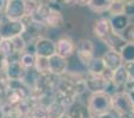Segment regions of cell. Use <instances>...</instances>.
Here are the masks:
<instances>
[{
    "mask_svg": "<svg viewBox=\"0 0 134 118\" xmlns=\"http://www.w3.org/2000/svg\"><path fill=\"white\" fill-rule=\"evenodd\" d=\"M5 17L13 21H21L25 18V0H8Z\"/></svg>",
    "mask_w": 134,
    "mask_h": 118,
    "instance_id": "obj_7",
    "label": "cell"
},
{
    "mask_svg": "<svg viewBox=\"0 0 134 118\" xmlns=\"http://www.w3.org/2000/svg\"><path fill=\"white\" fill-rule=\"evenodd\" d=\"M86 112H87V107L82 103L76 100L71 106L67 107L66 115L69 118H87L86 117Z\"/></svg>",
    "mask_w": 134,
    "mask_h": 118,
    "instance_id": "obj_18",
    "label": "cell"
},
{
    "mask_svg": "<svg viewBox=\"0 0 134 118\" xmlns=\"http://www.w3.org/2000/svg\"><path fill=\"white\" fill-rule=\"evenodd\" d=\"M76 58L83 65V66L87 67L90 65V63L94 59L95 57V45L94 43L91 39H81L80 42L76 44Z\"/></svg>",
    "mask_w": 134,
    "mask_h": 118,
    "instance_id": "obj_4",
    "label": "cell"
},
{
    "mask_svg": "<svg viewBox=\"0 0 134 118\" xmlns=\"http://www.w3.org/2000/svg\"><path fill=\"white\" fill-rule=\"evenodd\" d=\"M34 53L38 57L51 58L55 54V42L46 37L39 38L34 42Z\"/></svg>",
    "mask_w": 134,
    "mask_h": 118,
    "instance_id": "obj_8",
    "label": "cell"
},
{
    "mask_svg": "<svg viewBox=\"0 0 134 118\" xmlns=\"http://www.w3.org/2000/svg\"><path fill=\"white\" fill-rule=\"evenodd\" d=\"M21 21L25 25V32H24L23 35L28 34L32 39H34V42L39 38L44 37V33L47 31V27L45 24L34 20L32 17H25Z\"/></svg>",
    "mask_w": 134,
    "mask_h": 118,
    "instance_id": "obj_5",
    "label": "cell"
},
{
    "mask_svg": "<svg viewBox=\"0 0 134 118\" xmlns=\"http://www.w3.org/2000/svg\"><path fill=\"white\" fill-rule=\"evenodd\" d=\"M92 32L94 34V37H97L99 40L104 42L112 32L111 24H109V19L108 18H99L95 19L93 21V27H92Z\"/></svg>",
    "mask_w": 134,
    "mask_h": 118,
    "instance_id": "obj_12",
    "label": "cell"
},
{
    "mask_svg": "<svg viewBox=\"0 0 134 118\" xmlns=\"http://www.w3.org/2000/svg\"><path fill=\"white\" fill-rule=\"evenodd\" d=\"M124 91H134V79H133V80H130V81H128Z\"/></svg>",
    "mask_w": 134,
    "mask_h": 118,
    "instance_id": "obj_33",
    "label": "cell"
},
{
    "mask_svg": "<svg viewBox=\"0 0 134 118\" xmlns=\"http://www.w3.org/2000/svg\"><path fill=\"white\" fill-rule=\"evenodd\" d=\"M111 100H112V110L118 116H122V115L134 111V105L132 104L130 97H128V95L125 91H118L114 95H112Z\"/></svg>",
    "mask_w": 134,
    "mask_h": 118,
    "instance_id": "obj_3",
    "label": "cell"
},
{
    "mask_svg": "<svg viewBox=\"0 0 134 118\" xmlns=\"http://www.w3.org/2000/svg\"><path fill=\"white\" fill-rule=\"evenodd\" d=\"M28 118H48L47 107L41 104L35 105L28 115Z\"/></svg>",
    "mask_w": 134,
    "mask_h": 118,
    "instance_id": "obj_25",
    "label": "cell"
},
{
    "mask_svg": "<svg viewBox=\"0 0 134 118\" xmlns=\"http://www.w3.org/2000/svg\"><path fill=\"white\" fill-rule=\"evenodd\" d=\"M109 24H111V27L113 30V32L121 34L127 28V26L131 24V21H130V18H127L125 14H118V16H112L109 18Z\"/></svg>",
    "mask_w": 134,
    "mask_h": 118,
    "instance_id": "obj_17",
    "label": "cell"
},
{
    "mask_svg": "<svg viewBox=\"0 0 134 118\" xmlns=\"http://www.w3.org/2000/svg\"><path fill=\"white\" fill-rule=\"evenodd\" d=\"M111 4L112 0H90L87 1V7L95 13H104L108 12Z\"/></svg>",
    "mask_w": 134,
    "mask_h": 118,
    "instance_id": "obj_20",
    "label": "cell"
},
{
    "mask_svg": "<svg viewBox=\"0 0 134 118\" xmlns=\"http://www.w3.org/2000/svg\"><path fill=\"white\" fill-rule=\"evenodd\" d=\"M127 18H134V1H126L125 4V11H124Z\"/></svg>",
    "mask_w": 134,
    "mask_h": 118,
    "instance_id": "obj_30",
    "label": "cell"
},
{
    "mask_svg": "<svg viewBox=\"0 0 134 118\" xmlns=\"http://www.w3.org/2000/svg\"><path fill=\"white\" fill-rule=\"evenodd\" d=\"M1 40H2V38H1V37H0V43H1Z\"/></svg>",
    "mask_w": 134,
    "mask_h": 118,
    "instance_id": "obj_39",
    "label": "cell"
},
{
    "mask_svg": "<svg viewBox=\"0 0 134 118\" xmlns=\"http://www.w3.org/2000/svg\"><path fill=\"white\" fill-rule=\"evenodd\" d=\"M35 58H37V56H35L34 52H24V53L20 54V57H19V61H20V64L28 71V70L34 69Z\"/></svg>",
    "mask_w": 134,
    "mask_h": 118,
    "instance_id": "obj_22",
    "label": "cell"
},
{
    "mask_svg": "<svg viewBox=\"0 0 134 118\" xmlns=\"http://www.w3.org/2000/svg\"><path fill=\"white\" fill-rule=\"evenodd\" d=\"M7 7V1L6 0H0V14H4Z\"/></svg>",
    "mask_w": 134,
    "mask_h": 118,
    "instance_id": "obj_32",
    "label": "cell"
},
{
    "mask_svg": "<svg viewBox=\"0 0 134 118\" xmlns=\"http://www.w3.org/2000/svg\"><path fill=\"white\" fill-rule=\"evenodd\" d=\"M5 103H6V99H5V92H1V91H0V109L5 105Z\"/></svg>",
    "mask_w": 134,
    "mask_h": 118,
    "instance_id": "obj_34",
    "label": "cell"
},
{
    "mask_svg": "<svg viewBox=\"0 0 134 118\" xmlns=\"http://www.w3.org/2000/svg\"><path fill=\"white\" fill-rule=\"evenodd\" d=\"M102 43L108 47V50L116 52V53H121V51L124 50V47L128 44V43L124 39L122 35L119 34V33H116V32H112Z\"/></svg>",
    "mask_w": 134,
    "mask_h": 118,
    "instance_id": "obj_13",
    "label": "cell"
},
{
    "mask_svg": "<svg viewBox=\"0 0 134 118\" xmlns=\"http://www.w3.org/2000/svg\"><path fill=\"white\" fill-rule=\"evenodd\" d=\"M98 118H116V117L112 114V111H109V112H106V114L101 115V116H99Z\"/></svg>",
    "mask_w": 134,
    "mask_h": 118,
    "instance_id": "obj_35",
    "label": "cell"
},
{
    "mask_svg": "<svg viewBox=\"0 0 134 118\" xmlns=\"http://www.w3.org/2000/svg\"><path fill=\"white\" fill-rule=\"evenodd\" d=\"M101 58L104 60L106 69L111 70L113 72L124 65V60L121 58V54L116 53L114 51H111V50H107L106 52H104Z\"/></svg>",
    "mask_w": 134,
    "mask_h": 118,
    "instance_id": "obj_14",
    "label": "cell"
},
{
    "mask_svg": "<svg viewBox=\"0 0 134 118\" xmlns=\"http://www.w3.org/2000/svg\"><path fill=\"white\" fill-rule=\"evenodd\" d=\"M12 44H13V47H14V52L15 54L20 56L25 52L26 50V46H27V43H26V39L23 37V35H19V37H15V38H12Z\"/></svg>",
    "mask_w": 134,
    "mask_h": 118,
    "instance_id": "obj_23",
    "label": "cell"
},
{
    "mask_svg": "<svg viewBox=\"0 0 134 118\" xmlns=\"http://www.w3.org/2000/svg\"><path fill=\"white\" fill-rule=\"evenodd\" d=\"M125 4L126 1H121V0H112L111 7H109L108 12L112 16H118V14H124L125 11Z\"/></svg>",
    "mask_w": 134,
    "mask_h": 118,
    "instance_id": "obj_26",
    "label": "cell"
},
{
    "mask_svg": "<svg viewBox=\"0 0 134 118\" xmlns=\"http://www.w3.org/2000/svg\"><path fill=\"white\" fill-rule=\"evenodd\" d=\"M112 84L118 89V91H124L127 85V83L130 81V77L127 74V71H126L125 66L119 67L118 70L113 72V76H112Z\"/></svg>",
    "mask_w": 134,
    "mask_h": 118,
    "instance_id": "obj_16",
    "label": "cell"
},
{
    "mask_svg": "<svg viewBox=\"0 0 134 118\" xmlns=\"http://www.w3.org/2000/svg\"><path fill=\"white\" fill-rule=\"evenodd\" d=\"M20 118H28V116H25V117H20Z\"/></svg>",
    "mask_w": 134,
    "mask_h": 118,
    "instance_id": "obj_38",
    "label": "cell"
},
{
    "mask_svg": "<svg viewBox=\"0 0 134 118\" xmlns=\"http://www.w3.org/2000/svg\"><path fill=\"white\" fill-rule=\"evenodd\" d=\"M121 58L124 63L134 61V44H127L121 51Z\"/></svg>",
    "mask_w": 134,
    "mask_h": 118,
    "instance_id": "obj_27",
    "label": "cell"
},
{
    "mask_svg": "<svg viewBox=\"0 0 134 118\" xmlns=\"http://www.w3.org/2000/svg\"><path fill=\"white\" fill-rule=\"evenodd\" d=\"M34 70L38 74L49 72V70H48V58H44V57H38L37 56V58H35Z\"/></svg>",
    "mask_w": 134,
    "mask_h": 118,
    "instance_id": "obj_24",
    "label": "cell"
},
{
    "mask_svg": "<svg viewBox=\"0 0 134 118\" xmlns=\"http://www.w3.org/2000/svg\"><path fill=\"white\" fill-rule=\"evenodd\" d=\"M48 70L52 74L60 78L68 72V60L58 54H54L48 58Z\"/></svg>",
    "mask_w": 134,
    "mask_h": 118,
    "instance_id": "obj_11",
    "label": "cell"
},
{
    "mask_svg": "<svg viewBox=\"0 0 134 118\" xmlns=\"http://www.w3.org/2000/svg\"><path fill=\"white\" fill-rule=\"evenodd\" d=\"M125 92L128 95V97H130L131 102H132V104L134 105V91H125Z\"/></svg>",
    "mask_w": 134,
    "mask_h": 118,
    "instance_id": "obj_36",
    "label": "cell"
},
{
    "mask_svg": "<svg viewBox=\"0 0 134 118\" xmlns=\"http://www.w3.org/2000/svg\"><path fill=\"white\" fill-rule=\"evenodd\" d=\"M121 35L124 37V39L128 43V44H134V23H131L127 26L125 31L121 33Z\"/></svg>",
    "mask_w": 134,
    "mask_h": 118,
    "instance_id": "obj_29",
    "label": "cell"
},
{
    "mask_svg": "<svg viewBox=\"0 0 134 118\" xmlns=\"http://www.w3.org/2000/svg\"><path fill=\"white\" fill-rule=\"evenodd\" d=\"M25 32V25L23 21H13L2 17L0 21V37L2 39H12V38L23 35Z\"/></svg>",
    "mask_w": 134,
    "mask_h": 118,
    "instance_id": "obj_2",
    "label": "cell"
},
{
    "mask_svg": "<svg viewBox=\"0 0 134 118\" xmlns=\"http://www.w3.org/2000/svg\"><path fill=\"white\" fill-rule=\"evenodd\" d=\"M87 118H93V117H87Z\"/></svg>",
    "mask_w": 134,
    "mask_h": 118,
    "instance_id": "obj_41",
    "label": "cell"
},
{
    "mask_svg": "<svg viewBox=\"0 0 134 118\" xmlns=\"http://www.w3.org/2000/svg\"><path fill=\"white\" fill-rule=\"evenodd\" d=\"M27 70L20 64L19 58H8V64L5 69V77L8 80H23Z\"/></svg>",
    "mask_w": 134,
    "mask_h": 118,
    "instance_id": "obj_6",
    "label": "cell"
},
{
    "mask_svg": "<svg viewBox=\"0 0 134 118\" xmlns=\"http://www.w3.org/2000/svg\"><path fill=\"white\" fill-rule=\"evenodd\" d=\"M5 118H11V117H5Z\"/></svg>",
    "mask_w": 134,
    "mask_h": 118,
    "instance_id": "obj_40",
    "label": "cell"
},
{
    "mask_svg": "<svg viewBox=\"0 0 134 118\" xmlns=\"http://www.w3.org/2000/svg\"><path fill=\"white\" fill-rule=\"evenodd\" d=\"M52 7V6H51ZM45 25L46 27H51V28H60L63 26H65V19H64V16L61 13V11L59 8H53L52 7L51 11H49L48 17L45 20Z\"/></svg>",
    "mask_w": 134,
    "mask_h": 118,
    "instance_id": "obj_15",
    "label": "cell"
},
{
    "mask_svg": "<svg viewBox=\"0 0 134 118\" xmlns=\"http://www.w3.org/2000/svg\"><path fill=\"white\" fill-rule=\"evenodd\" d=\"M87 73L94 74V76H102L104 72L106 71V66L101 57H94V59L90 63L87 67Z\"/></svg>",
    "mask_w": 134,
    "mask_h": 118,
    "instance_id": "obj_19",
    "label": "cell"
},
{
    "mask_svg": "<svg viewBox=\"0 0 134 118\" xmlns=\"http://www.w3.org/2000/svg\"><path fill=\"white\" fill-rule=\"evenodd\" d=\"M85 83H86V89L90 91L92 95L95 93H106L108 83L102 76H94V74L87 73L85 76Z\"/></svg>",
    "mask_w": 134,
    "mask_h": 118,
    "instance_id": "obj_10",
    "label": "cell"
},
{
    "mask_svg": "<svg viewBox=\"0 0 134 118\" xmlns=\"http://www.w3.org/2000/svg\"><path fill=\"white\" fill-rule=\"evenodd\" d=\"M88 117L98 118L106 112L112 111V100L108 93H95L91 95L87 100Z\"/></svg>",
    "mask_w": 134,
    "mask_h": 118,
    "instance_id": "obj_1",
    "label": "cell"
},
{
    "mask_svg": "<svg viewBox=\"0 0 134 118\" xmlns=\"http://www.w3.org/2000/svg\"><path fill=\"white\" fill-rule=\"evenodd\" d=\"M67 111V107L65 105L60 104V103L53 102L47 106V112H48V118H61L64 115H66Z\"/></svg>",
    "mask_w": 134,
    "mask_h": 118,
    "instance_id": "obj_21",
    "label": "cell"
},
{
    "mask_svg": "<svg viewBox=\"0 0 134 118\" xmlns=\"http://www.w3.org/2000/svg\"><path fill=\"white\" fill-rule=\"evenodd\" d=\"M124 66H125L126 71H127V74H128V77H130V80H133L134 79V61L124 63Z\"/></svg>",
    "mask_w": 134,
    "mask_h": 118,
    "instance_id": "obj_31",
    "label": "cell"
},
{
    "mask_svg": "<svg viewBox=\"0 0 134 118\" xmlns=\"http://www.w3.org/2000/svg\"><path fill=\"white\" fill-rule=\"evenodd\" d=\"M61 118H69L68 116H67V115H64V116L63 117H61Z\"/></svg>",
    "mask_w": 134,
    "mask_h": 118,
    "instance_id": "obj_37",
    "label": "cell"
},
{
    "mask_svg": "<svg viewBox=\"0 0 134 118\" xmlns=\"http://www.w3.org/2000/svg\"><path fill=\"white\" fill-rule=\"evenodd\" d=\"M76 45L74 40L69 35H61L55 42V54L63 57L65 59H68L75 52Z\"/></svg>",
    "mask_w": 134,
    "mask_h": 118,
    "instance_id": "obj_9",
    "label": "cell"
},
{
    "mask_svg": "<svg viewBox=\"0 0 134 118\" xmlns=\"http://www.w3.org/2000/svg\"><path fill=\"white\" fill-rule=\"evenodd\" d=\"M40 1L35 0H25V17H33L39 7Z\"/></svg>",
    "mask_w": 134,
    "mask_h": 118,
    "instance_id": "obj_28",
    "label": "cell"
}]
</instances>
